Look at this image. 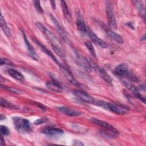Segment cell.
Here are the masks:
<instances>
[{"label": "cell", "instance_id": "cell-25", "mask_svg": "<svg viewBox=\"0 0 146 146\" xmlns=\"http://www.w3.org/2000/svg\"><path fill=\"white\" fill-rule=\"evenodd\" d=\"M51 47L53 49V50L55 51V52L59 55L60 58H64V54L62 50L58 46V45L57 44H54L52 43L51 44Z\"/></svg>", "mask_w": 146, "mask_h": 146}, {"label": "cell", "instance_id": "cell-21", "mask_svg": "<svg viewBox=\"0 0 146 146\" xmlns=\"http://www.w3.org/2000/svg\"><path fill=\"white\" fill-rule=\"evenodd\" d=\"M0 25L2 30L4 32V33L6 34V35L8 37H10L11 36V31L9 27H8L3 15L1 14V17H0Z\"/></svg>", "mask_w": 146, "mask_h": 146}, {"label": "cell", "instance_id": "cell-32", "mask_svg": "<svg viewBox=\"0 0 146 146\" xmlns=\"http://www.w3.org/2000/svg\"><path fill=\"white\" fill-rule=\"evenodd\" d=\"M73 145H84V144L82 141H79V140H75L74 141V143H73Z\"/></svg>", "mask_w": 146, "mask_h": 146}, {"label": "cell", "instance_id": "cell-12", "mask_svg": "<svg viewBox=\"0 0 146 146\" xmlns=\"http://www.w3.org/2000/svg\"><path fill=\"white\" fill-rule=\"evenodd\" d=\"M33 41L38 45V47L40 49V50L43 52L44 54H46V55H47L48 56H50L59 66L60 65H61V64L58 62V59L56 58V57L55 56V55L51 52V51H50V50H49L47 47H46L43 44H42L37 39H36L34 37H33Z\"/></svg>", "mask_w": 146, "mask_h": 146}, {"label": "cell", "instance_id": "cell-34", "mask_svg": "<svg viewBox=\"0 0 146 146\" xmlns=\"http://www.w3.org/2000/svg\"><path fill=\"white\" fill-rule=\"evenodd\" d=\"M50 3L51 4V6L52 7L53 9H56V2L55 1H51Z\"/></svg>", "mask_w": 146, "mask_h": 146}, {"label": "cell", "instance_id": "cell-2", "mask_svg": "<svg viewBox=\"0 0 146 146\" xmlns=\"http://www.w3.org/2000/svg\"><path fill=\"white\" fill-rule=\"evenodd\" d=\"M13 121L15 129L19 133H28L31 131L30 123L26 118L15 116L13 117Z\"/></svg>", "mask_w": 146, "mask_h": 146}, {"label": "cell", "instance_id": "cell-7", "mask_svg": "<svg viewBox=\"0 0 146 146\" xmlns=\"http://www.w3.org/2000/svg\"><path fill=\"white\" fill-rule=\"evenodd\" d=\"M90 120L92 123H94L95 124H96L100 127H102V128L113 133L114 134L118 135L119 133V131H117V129L116 128H115L113 126H112V125H111L110 124H109L108 123H107L106 121L101 120L98 119L95 117H91L90 119Z\"/></svg>", "mask_w": 146, "mask_h": 146}, {"label": "cell", "instance_id": "cell-36", "mask_svg": "<svg viewBox=\"0 0 146 146\" xmlns=\"http://www.w3.org/2000/svg\"><path fill=\"white\" fill-rule=\"evenodd\" d=\"M5 118V116H3V115H2V114H1V117H0V119H1V120H3V119H4Z\"/></svg>", "mask_w": 146, "mask_h": 146}, {"label": "cell", "instance_id": "cell-20", "mask_svg": "<svg viewBox=\"0 0 146 146\" xmlns=\"http://www.w3.org/2000/svg\"><path fill=\"white\" fill-rule=\"evenodd\" d=\"M0 104L2 107L8 108L10 110H18L19 109V107L18 106H17L10 102L8 101L7 100L3 99L2 98H1L0 100Z\"/></svg>", "mask_w": 146, "mask_h": 146}, {"label": "cell", "instance_id": "cell-8", "mask_svg": "<svg viewBox=\"0 0 146 146\" xmlns=\"http://www.w3.org/2000/svg\"><path fill=\"white\" fill-rule=\"evenodd\" d=\"M73 94L80 100L87 103L94 104L96 100L92 96L82 90H75L73 91Z\"/></svg>", "mask_w": 146, "mask_h": 146}, {"label": "cell", "instance_id": "cell-33", "mask_svg": "<svg viewBox=\"0 0 146 146\" xmlns=\"http://www.w3.org/2000/svg\"><path fill=\"white\" fill-rule=\"evenodd\" d=\"M5 139H3V136L1 135V140H0V145L1 146H3V145H5Z\"/></svg>", "mask_w": 146, "mask_h": 146}, {"label": "cell", "instance_id": "cell-6", "mask_svg": "<svg viewBox=\"0 0 146 146\" xmlns=\"http://www.w3.org/2000/svg\"><path fill=\"white\" fill-rule=\"evenodd\" d=\"M35 26L50 41L53 42L52 43L54 44H56L58 39L55 36V35L51 31H50L46 27H45L42 23L39 22H36Z\"/></svg>", "mask_w": 146, "mask_h": 146}, {"label": "cell", "instance_id": "cell-30", "mask_svg": "<svg viewBox=\"0 0 146 146\" xmlns=\"http://www.w3.org/2000/svg\"><path fill=\"white\" fill-rule=\"evenodd\" d=\"M0 63H1V66L5 65V64L11 65V66L13 65V62L11 60H10L9 59L6 58H1L0 59Z\"/></svg>", "mask_w": 146, "mask_h": 146}, {"label": "cell", "instance_id": "cell-10", "mask_svg": "<svg viewBox=\"0 0 146 146\" xmlns=\"http://www.w3.org/2000/svg\"><path fill=\"white\" fill-rule=\"evenodd\" d=\"M76 24L78 30L82 33H85L87 31V28L83 17L79 10H76Z\"/></svg>", "mask_w": 146, "mask_h": 146}, {"label": "cell", "instance_id": "cell-14", "mask_svg": "<svg viewBox=\"0 0 146 146\" xmlns=\"http://www.w3.org/2000/svg\"><path fill=\"white\" fill-rule=\"evenodd\" d=\"M42 133L47 135H58L63 133V131L58 127H51V126H46L41 131Z\"/></svg>", "mask_w": 146, "mask_h": 146}, {"label": "cell", "instance_id": "cell-23", "mask_svg": "<svg viewBox=\"0 0 146 146\" xmlns=\"http://www.w3.org/2000/svg\"><path fill=\"white\" fill-rule=\"evenodd\" d=\"M61 7L62 9V11L63 13V15H64L65 18L67 19L68 21H70L71 16V13L70 12V10L68 9V7L64 1H61Z\"/></svg>", "mask_w": 146, "mask_h": 146}, {"label": "cell", "instance_id": "cell-24", "mask_svg": "<svg viewBox=\"0 0 146 146\" xmlns=\"http://www.w3.org/2000/svg\"><path fill=\"white\" fill-rule=\"evenodd\" d=\"M133 3L138 9L139 13L141 15V17H143V19H145V7L142 2L139 1H133Z\"/></svg>", "mask_w": 146, "mask_h": 146}, {"label": "cell", "instance_id": "cell-16", "mask_svg": "<svg viewBox=\"0 0 146 146\" xmlns=\"http://www.w3.org/2000/svg\"><path fill=\"white\" fill-rule=\"evenodd\" d=\"M58 109L59 111H60L63 113L70 116H77L82 115V113L80 111L74 109H72L71 108H69L66 106L59 107Z\"/></svg>", "mask_w": 146, "mask_h": 146}, {"label": "cell", "instance_id": "cell-9", "mask_svg": "<svg viewBox=\"0 0 146 146\" xmlns=\"http://www.w3.org/2000/svg\"><path fill=\"white\" fill-rule=\"evenodd\" d=\"M59 67H60V69L61 71L62 72L63 74L64 75L66 78L67 79V80H68L72 84H74L78 87H80V88L83 87V85L82 83H80L79 81H78L67 68H66L62 65H60Z\"/></svg>", "mask_w": 146, "mask_h": 146}, {"label": "cell", "instance_id": "cell-5", "mask_svg": "<svg viewBox=\"0 0 146 146\" xmlns=\"http://www.w3.org/2000/svg\"><path fill=\"white\" fill-rule=\"evenodd\" d=\"M49 16L54 27L59 33L60 36L62 38L63 40H64L65 41H67L68 40V37L67 36V33L65 30L64 27L62 26L60 22H59L51 13H50Z\"/></svg>", "mask_w": 146, "mask_h": 146}, {"label": "cell", "instance_id": "cell-22", "mask_svg": "<svg viewBox=\"0 0 146 146\" xmlns=\"http://www.w3.org/2000/svg\"><path fill=\"white\" fill-rule=\"evenodd\" d=\"M8 73L11 77L17 80L23 81L24 80L23 75L14 69H9L8 70Z\"/></svg>", "mask_w": 146, "mask_h": 146}, {"label": "cell", "instance_id": "cell-19", "mask_svg": "<svg viewBox=\"0 0 146 146\" xmlns=\"http://www.w3.org/2000/svg\"><path fill=\"white\" fill-rule=\"evenodd\" d=\"M46 84L47 87L49 90H50L54 92H62V91L63 90L62 87L60 84V83L55 80H49V81L47 82Z\"/></svg>", "mask_w": 146, "mask_h": 146}, {"label": "cell", "instance_id": "cell-31", "mask_svg": "<svg viewBox=\"0 0 146 146\" xmlns=\"http://www.w3.org/2000/svg\"><path fill=\"white\" fill-rule=\"evenodd\" d=\"M48 121V119L46 117H40L36 120L34 122V124L36 125H39L43 123H44L46 122H47Z\"/></svg>", "mask_w": 146, "mask_h": 146}, {"label": "cell", "instance_id": "cell-13", "mask_svg": "<svg viewBox=\"0 0 146 146\" xmlns=\"http://www.w3.org/2000/svg\"><path fill=\"white\" fill-rule=\"evenodd\" d=\"M123 83L124 84V86L128 88L134 95V96L135 97H136L137 99H139V100H140L141 101H142L144 103H145V99L144 96H143V95L139 92V91L137 90V89L136 88V87L131 82H128L127 80H123Z\"/></svg>", "mask_w": 146, "mask_h": 146}, {"label": "cell", "instance_id": "cell-18", "mask_svg": "<svg viewBox=\"0 0 146 146\" xmlns=\"http://www.w3.org/2000/svg\"><path fill=\"white\" fill-rule=\"evenodd\" d=\"M106 32L108 36L116 43L119 44H123L124 43V40L122 37L119 34L113 31L112 29L107 28L106 29Z\"/></svg>", "mask_w": 146, "mask_h": 146}, {"label": "cell", "instance_id": "cell-11", "mask_svg": "<svg viewBox=\"0 0 146 146\" xmlns=\"http://www.w3.org/2000/svg\"><path fill=\"white\" fill-rule=\"evenodd\" d=\"M86 33H87L88 35L90 38V39L96 44H97L98 46L101 47L103 48H106L108 46L107 44L103 41L102 39L99 38L90 28L87 27V31Z\"/></svg>", "mask_w": 146, "mask_h": 146}, {"label": "cell", "instance_id": "cell-3", "mask_svg": "<svg viewBox=\"0 0 146 146\" xmlns=\"http://www.w3.org/2000/svg\"><path fill=\"white\" fill-rule=\"evenodd\" d=\"M112 73L119 78L127 77L129 79L133 82H137L138 79L134 75L131 74L128 68V67L125 64H120L117 66L113 70Z\"/></svg>", "mask_w": 146, "mask_h": 146}, {"label": "cell", "instance_id": "cell-26", "mask_svg": "<svg viewBox=\"0 0 146 146\" xmlns=\"http://www.w3.org/2000/svg\"><path fill=\"white\" fill-rule=\"evenodd\" d=\"M84 45L86 46V47L87 48V49L88 50L89 52H90V54L93 56H96V51L95 50V48L94 47V46H92V43L89 42V41H86L84 42Z\"/></svg>", "mask_w": 146, "mask_h": 146}, {"label": "cell", "instance_id": "cell-28", "mask_svg": "<svg viewBox=\"0 0 146 146\" xmlns=\"http://www.w3.org/2000/svg\"><path fill=\"white\" fill-rule=\"evenodd\" d=\"M0 130H1V135L3 136H7L10 134V132L8 127L4 125H0Z\"/></svg>", "mask_w": 146, "mask_h": 146}, {"label": "cell", "instance_id": "cell-1", "mask_svg": "<svg viewBox=\"0 0 146 146\" xmlns=\"http://www.w3.org/2000/svg\"><path fill=\"white\" fill-rule=\"evenodd\" d=\"M94 104L109 110L117 115H124L128 112V109L124 107L103 100H95Z\"/></svg>", "mask_w": 146, "mask_h": 146}, {"label": "cell", "instance_id": "cell-4", "mask_svg": "<svg viewBox=\"0 0 146 146\" xmlns=\"http://www.w3.org/2000/svg\"><path fill=\"white\" fill-rule=\"evenodd\" d=\"M106 15H107V19L109 25L112 28L116 29L117 23H116V21L113 12L111 3L110 1L106 2Z\"/></svg>", "mask_w": 146, "mask_h": 146}, {"label": "cell", "instance_id": "cell-17", "mask_svg": "<svg viewBox=\"0 0 146 146\" xmlns=\"http://www.w3.org/2000/svg\"><path fill=\"white\" fill-rule=\"evenodd\" d=\"M94 67L95 68L96 70L98 72L99 75L100 76V77L108 84L112 85V80L111 76L106 72V71H104L103 68L95 66V64L94 65Z\"/></svg>", "mask_w": 146, "mask_h": 146}, {"label": "cell", "instance_id": "cell-29", "mask_svg": "<svg viewBox=\"0 0 146 146\" xmlns=\"http://www.w3.org/2000/svg\"><path fill=\"white\" fill-rule=\"evenodd\" d=\"M4 88H5L6 90H7L11 92H13V93H14L16 94H23V91H22L19 90H18L17 88L11 87H4Z\"/></svg>", "mask_w": 146, "mask_h": 146}, {"label": "cell", "instance_id": "cell-27", "mask_svg": "<svg viewBox=\"0 0 146 146\" xmlns=\"http://www.w3.org/2000/svg\"><path fill=\"white\" fill-rule=\"evenodd\" d=\"M33 5H34V6L35 9H36V10L38 13H39L40 14H42L43 13V10L42 7L40 5V1H33Z\"/></svg>", "mask_w": 146, "mask_h": 146}, {"label": "cell", "instance_id": "cell-35", "mask_svg": "<svg viewBox=\"0 0 146 146\" xmlns=\"http://www.w3.org/2000/svg\"><path fill=\"white\" fill-rule=\"evenodd\" d=\"M141 41H145V34H144V35L143 36H141Z\"/></svg>", "mask_w": 146, "mask_h": 146}, {"label": "cell", "instance_id": "cell-15", "mask_svg": "<svg viewBox=\"0 0 146 146\" xmlns=\"http://www.w3.org/2000/svg\"><path fill=\"white\" fill-rule=\"evenodd\" d=\"M21 31H22V36H23V39L25 40V44L26 45V47L29 50V54H30V56L35 60H38V56L37 55V54L36 53L34 48H33V47L31 46V43H30V42L29 41L25 32L21 30Z\"/></svg>", "mask_w": 146, "mask_h": 146}]
</instances>
